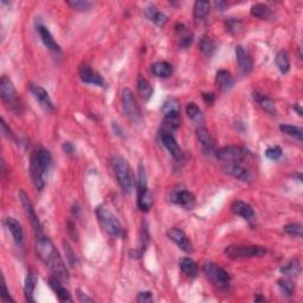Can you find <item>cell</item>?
<instances>
[{
    "instance_id": "9a60e30c",
    "label": "cell",
    "mask_w": 303,
    "mask_h": 303,
    "mask_svg": "<svg viewBox=\"0 0 303 303\" xmlns=\"http://www.w3.org/2000/svg\"><path fill=\"white\" fill-rule=\"evenodd\" d=\"M236 61L240 74L248 75V74L251 73L252 68H254V62H252L250 53H249V51L244 46H236Z\"/></svg>"
},
{
    "instance_id": "e575fe53",
    "label": "cell",
    "mask_w": 303,
    "mask_h": 303,
    "mask_svg": "<svg viewBox=\"0 0 303 303\" xmlns=\"http://www.w3.org/2000/svg\"><path fill=\"white\" fill-rule=\"evenodd\" d=\"M250 13L252 17L255 18H260V19H269L271 17V10L269 8V6H266L265 4H255L251 7Z\"/></svg>"
},
{
    "instance_id": "6da1fadb",
    "label": "cell",
    "mask_w": 303,
    "mask_h": 303,
    "mask_svg": "<svg viewBox=\"0 0 303 303\" xmlns=\"http://www.w3.org/2000/svg\"><path fill=\"white\" fill-rule=\"evenodd\" d=\"M36 251H37L38 257L51 270L52 276H56L63 283L69 282V270L51 239L47 238L44 233L36 237Z\"/></svg>"
},
{
    "instance_id": "f5cc1de1",
    "label": "cell",
    "mask_w": 303,
    "mask_h": 303,
    "mask_svg": "<svg viewBox=\"0 0 303 303\" xmlns=\"http://www.w3.org/2000/svg\"><path fill=\"white\" fill-rule=\"evenodd\" d=\"M203 99L206 103H212L213 101H215V95H213L212 93L203 94Z\"/></svg>"
},
{
    "instance_id": "d4e9b609",
    "label": "cell",
    "mask_w": 303,
    "mask_h": 303,
    "mask_svg": "<svg viewBox=\"0 0 303 303\" xmlns=\"http://www.w3.org/2000/svg\"><path fill=\"white\" fill-rule=\"evenodd\" d=\"M252 95H254V100L256 101L257 105L260 106L264 112L268 113L270 115L277 114V108H276L275 102L270 99V97L261 93H254Z\"/></svg>"
},
{
    "instance_id": "60d3db41",
    "label": "cell",
    "mask_w": 303,
    "mask_h": 303,
    "mask_svg": "<svg viewBox=\"0 0 303 303\" xmlns=\"http://www.w3.org/2000/svg\"><path fill=\"white\" fill-rule=\"evenodd\" d=\"M283 230L289 236L296 237V238H301L302 237V225L299 224V223H290V224L283 227Z\"/></svg>"
},
{
    "instance_id": "7dc6e473",
    "label": "cell",
    "mask_w": 303,
    "mask_h": 303,
    "mask_svg": "<svg viewBox=\"0 0 303 303\" xmlns=\"http://www.w3.org/2000/svg\"><path fill=\"white\" fill-rule=\"evenodd\" d=\"M1 132H2V134H4V135L6 136V138H8V139H14L13 133H12V130L7 127V124H6L4 118H1Z\"/></svg>"
},
{
    "instance_id": "ffe728a7",
    "label": "cell",
    "mask_w": 303,
    "mask_h": 303,
    "mask_svg": "<svg viewBox=\"0 0 303 303\" xmlns=\"http://www.w3.org/2000/svg\"><path fill=\"white\" fill-rule=\"evenodd\" d=\"M49 284L50 287L52 288V290L57 294V296L59 298V300L63 302H71L73 301V299H71L69 290L67 289L63 286V282H62L59 278L56 277V276H50L49 278Z\"/></svg>"
},
{
    "instance_id": "9c48e42d",
    "label": "cell",
    "mask_w": 303,
    "mask_h": 303,
    "mask_svg": "<svg viewBox=\"0 0 303 303\" xmlns=\"http://www.w3.org/2000/svg\"><path fill=\"white\" fill-rule=\"evenodd\" d=\"M250 155V151L242 146H225L216 152L217 159L224 163H240Z\"/></svg>"
},
{
    "instance_id": "ab89813d",
    "label": "cell",
    "mask_w": 303,
    "mask_h": 303,
    "mask_svg": "<svg viewBox=\"0 0 303 303\" xmlns=\"http://www.w3.org/2000/svg\"><path fill=\"white\" fill-rule=\"evenodd\" d=\"M300 271H301V266H300V262L298 260H292L289 263H287L286 265L281 268L282 274L287 276H298Z\"/></svg>"
},
{
    "instance_id": "83f0119b",
    "label": "cell",
    "mask_w": 303,
    "mask_h": 303,
    "mask_svg": "<svg viewBox=\"0 0 303 303\" xmlns=\"http://www.w3.org/2000/svg\"><path fill=\"white\" fill-rule=\"evenodd\" d=\"M145 16H146L151 22L156 24L157 26H163L167 23V17L159 11L154 5H150L148 7L145 8Z\"/></svg>"
},
{
    "instance_id": "4dcf8cb0",
    "label": "cell",
    "mask_w": 303,
    "mask_h": 303,
    "mask_svg": "<svg viewBox=\"0 0 303 303\" xmlns=\"http://www.w3.org/2000/svg\"><path fill=\"white\" fill-rule=\"evenodd\" d=\"M210 13V2L209 1H195L194 6H193V16L197 22H201L207 14Z\"/></svg>"
},
{
    "instance_id": "44dd1931",
    "label": "cell",
    "mask_w": 303,
    "mask_h": 303,
    "mask_svg": "<svg viewBox=\"0 0 303 303\" xmlns=\"http://www.w3.org/2000/svg\"><path fill=\"white\" fill-rule=\"evenodd\" d=\"M172 201L183 207H192L194 204V195L187 189H178L172 194Z\"/></svg>"
},
{
    "instance_id": "f907efd6",
    "label": "cell",
    "mask_w": 303,
    "mask_h": 303,
    "mask_svg": "<svg viewBox=\"0 0 303 303\" xmlns=\"http://www.w3.org/2000/svg\"><path fill=\"white\" fill-rule=\"evenodd\" d=\"M63 150H64L65 153L71 154V153H74V151H75V147H74V145L71 144V142L68 141L63 145Z\"/></svg>"
},
{
    "instance_id": "b9f144b4",
    "label": "cell",
    "mask_w": 303,
    "mask_h": 303,
    "mask_svg": "<svg viewBox=\"0 0 303 303\" xmlns=\"http://www.w3.org/2000/svg\"><path fill=\"white\" fill-rule=\"evenodd\" d=\"M67 4L77 11H89L93 7V2L88 0H71V1H67Z\"/></svg>"
},
{
    "instance_id": "c3c4849f",
    "label": "cell",
    "mask_w": 303,
    "mask_h": 303,
    "mask_svg": "<svg viewBox=\"0 0 303 303\" xmlns=\"http://www.w3.org/2000/svg\"><path fill=\"white\" fill-rule=\"evenodd\" d=\"M64 250H65V254H67V256H68V260H69V263L73 264L76 256H75V254H74V251L71 250L70 245L65 242H64Z\"/></svg>"
},
{
    "instance_id": "52a82bcc",
    "label": "cell",
    "mask_w": 303,
    "mask_h": 303,
    "mask_svg": "<svg viewBox=\"0 0 303 303\" xmlns=\"http://www.w3.org/2000/svg\"><path fill=\"white\" fill-rule=\"evenodd\" d=\"M0 95H1L2 102H4L11 111L19 114L22 105H20L19 102L18 93L16 88H14L13 83L6 76H2L1 79H0Z\"/></svg>"
},
{
    "instance_id": "ee69618b",
    "label": "cell",
    "mask_w": 303,
    "mask_h": 303,
    "mask_svg": "<svg viewBox=\"0 0 303 303\" xmlns=\"http://www.w3.org/2000/svg\"><path fill=\"white\" fill-rule=\"evenodd\" d=\"M162 112H163V114H167V113L180 112L179 102H178L175 99H168L165 103H163Z\"/></svg>"
},
{
    "instance_id": "db71d44e",
    "label": "cell",
    "mask_w": 303,
    "mask_h": 303,
    "mask_svg": "<svg viewBox=\"0 0 303 303\" xmlns=\"http://www.w3.org/2000/svg\"><path fill=\"white\" fill-rule=\"evenodd\" d=\"M215 4H216L217 7H218L219 11H224L225 6H227V2H224V1H216Z\"/></svg>"
},
{
    "instance_id": "7bdbcfd3",
    "label": "cell",
    "mask_w": 303,
    "mask_h": 303,
    "mask_svg": "<svg viewBox=\"0 0 303 303\" xmlns=\"http://www.w3.org/2000/svg\"><path fill=\"white\" fill-rule=\"evenodd\" d=\"M278 287H280L282 293L286 294L287 296H292L294 292H295V284L290 280H288V278H281L278 281Z\"/></svg>"
},
{
    "instance_id": "bcb514c9",
    "label": "cell",
    "mask_w": 303,
    "mask_h": 303,
    "mask_svg": "<svg viewBox=\"0 0 303 303\" xmlns=\"http://www.w3.org/2000/svg\"><path fill=\"white\" fill-rule=\"evenodd\" d=\"M136 301L139 303H151L153 302V295H152L151 292H141L139 293Z\"/></svg>"
},
{
    "instance_id": "d6986e66",
    "label": "cell",
    "mask_w": 303,
    "mask_h": 303,
    "mask_svg": "<svg viewBox=\"0 0 303 303\" xmlns=\"http://www.w3.org/2000/svg\"><path fill=\"white\" fill-rule=\"evenodd\" d=\"M197 138L199 142H200L204 153L212 154L213 152H215V142H213V139L212 136H211L210 132L205 128V127H198Z\"/></svg>"
},
{
    "instance_id": "4316f807",
    "label": "cell",
    "mask_w": 303,
    "mask_h": 303,
    "mask_svg": "<svg viewBox=\"0 0 303 303\" xmlns=\"http://www.w3.org/2000/svg\"><path fill=\"white\" fill-rule=\"evenodd\" d=\"M231 209H232L234 215L242 217L244 219H251L255 216L254 209L251 207V205L245 203V201L236 200L232 204V206H231Z\"/></svg>"
},
{
    "instance_id": "d6a6232c",
    "label": "cell",
    "mask_w": 303,
    "mask_h": 303,
    "mask_svg": "<svg viewBox=\"0 0 303 303\" xmlns=\"http://www.w3.org/2000/svg\"><path fill=\"white\" fill-rule=\"evenodd\" d=\"M276 65L282 74H288L290 70V58L287 51H280L275 58Z\"/></svg>"
},
{
    "instance_id": "836d02e7",
    "label": "cell",
    "mask_w": 303,
    "mask_h": 303,
    "mask_svg": "<svg viewBox=\"0 0 303 303\" xmlns=\"http://www.w3.org/2000/svg\"><path fill=\"white\" fill-rule=\"evenodd\" d=\"M177 34L178 37H179V46L183 47V49H186L192 44L193 40V36L187 31L186 28L184 25H177Z\"/></svg>"
},
{
    "instance_id": "f546056e",
    "label": "cell",
    "mask_w": 303,
    "mask_h": 303,
    "mask_svg": "<svg viewBox=\"0 0 303 303\" xmlns=\"http://www.w3.org/2000/svg\"><path fill=\"white\" fill-rule=\"evenodd\" d=\"M180 269L187 277L194 278L198 275V266L194 261L189 257H185L180 261Z\"/></svg>"
},
{
    "instance_id": "4fadbf2b",
    "label": "cell",
    "mask_w": 303,
    "mask_h": 303,
    "mask_svg": "<svg viewBox=\"0 0 303 303\" xmlns=\"http://www.w3.org/2000/svg\"><path fill=\"white\" fill-rule=\"evenodd\" d=\"M78 75H79V78H81L84 83L97 85V87H101V88L106 87V82H105V79L102 78V76H101L97 71H95L93 68L89 67V65L87 64H83L79 67Z\"/></svg>"
},
{
    "instance_id": "ac0fdd59",
    "label": "cell",
    "mask_w": 303,
    "mask_h": 303,
    "mask_svg": "<svg viewBox=\"0 0 303 303\" xmlns=\"http://www.w3.org/2000/svg\"><path fill=\"white\" fill-rule=\"evenodd\" d=\"M225 172L227 174L232 175L233 178L238 179L240 181H250L251 180V173L248 168L242 166V163H225Z\"/></svg>"
},
{
    "instance_id": "681fc988",
    "label": "cell",
    "mask_w": 303,
    "mask_h": 303,
    "mask_svg": "<svg viewBox=\"0 0 303 303\" xmlns=\"http://www.w3.org/2000/svg\"><path fill=\"white\" fill-rule=\"evenodd\" d=\"M1 300H2V302H10V301H13V299H12L10 294H8V290H7V288H6V284H5V283L2 284Z\"/></svg>"
},
{
    "instance_id": "e0dca14e",
    "label": "cell",
    "mask_w": 303,
    "mask_h": 303,
    "mask_svg": "<svg viewBox=\"0 0 303 303\" xmlns=\"http://www.w3.org/2000/svg\"><path fill=\"white\" fill-rule=\"evenodd\" d=\"M5 227L10 231L12 234V238L16 242L17 245H23L24 243V231L22 227V224L17 221L13 217H7L5 219Z\"/></svg>"
},
{
    "instance_id": "d590c367",
    "label": "cell",
    "mask_w": 303,
    "mask_h": 303,
    "mask_svg": "<svg viewBox=\"0 0 303 303\" xmlns=\"http://www.w3.org/2000/svg\"><path fill=\"white\" fill-rule=\"evenodd\" d=\"M199 47H200V51L203 52L206 57H211L216 51V43L211 37L204 36L200 39V43H199Z\"/></svg>"
},
{
    "instance_id": "7a4b0ae2",
    "label": "cell",
    "mask_w": 303,
    "mask_h": 303,
    "mask_svg": "<svg viewBox=\"0 0 303 303\" xmlns=\"http://www.w3.org/2000/svg\"><path fill=\"white\" fill-rule=\"evenodd\" d=\"M51 165L52 156L46 148L39 147L32 152L31 161H30V174H31L32 183L35 184L38 191H41L45 186V175Z\"/></svg>"
},
{
    "instance_id": "74e56055",
    "label": "cell",
    "mask_w": 303,
    "mask_h": 303,
    "mask_svg": "<svg viewBox=\"0 0 303 303\" xmlns=\"http://www.w3.org/2000/svg\"><path fill=\"white\" fill-rule=\"evenodd\" d=\"M225 28L227 31L231 35H238L244 29V24L240 19H236V18H228L225 22Z\"/></svg>"
},
{
    "instance_id": "cb8c5ba5",
    "label": "cell",
    "mask_w": 303,
    "mask_h": 303,
    "mask_svg": "<svg viewBox=\"0 0 303 303\" xmlns=\"http://www.w3.org/2000/svg\"><path fill=\"white\" fill-rule=\"evenodd\" d=\"M180 115L179 112L174 113H167L163 116L162 121V129L163 132L173 133L174 130H177L180 127Z\"/></svg>"
},
{
    "instance_id": "3957f363",
    "label": "cell",
    "mask_w": 303,
    "mask_h": 303,
    "mask_svg": "<svg viewBox=\"0 0 303 303\" xmlns=\"http://www.w3.org/2000/svg\"><path fill=\"white\" fill-rule=\"evenodd\" d=\"M112 168L121 189L126 193H132L135 186L134 174L127 160L115 156L112 159Z\"/></svg>"
},
{
    "instance_id": "816d5d0a",
    "label": "cell",
    "mask_w": 303,
    "mask_h": 303,
    "mask_svg": "<svg viewBox=\"0 0 303 303\" xmlns=\"http://www.w3.org/2000/svg\"><path fill=\"white\" fill-rule=\"evenodd\" d=\"M78 300L81 302H93L94 300L91 298H89V296L85 295V294H83L82 292H78Z\"/></svg>"
},
{
    "instance_id": "8fae6325",
    "label": "cell",
    "mask_w": 303,
    "mask_h": 303,
    "mask_svg": "<svg viewBox=\"0 0 303 303\" xmlns=\"http://www.w3.org/2000/svg\"><path fill=\"white\" fill-rule=\"evenodd\" d=\"M19 199H20V203H22L23 207H24V211H25V215L30 221V224H31V227H34L36 237L39 236V234H43V230H41L39 219H38V216H37V213H36L34 205H32L31 200H30V198L28 197V194H26L24 191H20Z\"/></svg>"
},
{
    "instance_id": "11a10c76",
    "label": "cell",
    "mask_w": 303,
    "mask_h": 303,
    "mask_svg": "<svg viewBox=\"0 0 303 303\" xmlns=\"http://www.w3.org/2000/svg\"><path fill=\"white\" fill-rule=\"evenodd\" d=\"M295 109L299 112V115H302V111L301 108H300V106H295Z\"/></svg>"
},
{
    "instance_id": "484cf974",
    "label": "cell",
    "mask_w": 303,
    "mask_h": 303,
    "mask_svg": "<svg viewBox=\"0 0 303 303\" xmlns=\"http://www.w3.org/2000/svg\"><path fill=\"white\" fill-rule=\"evenodd\" d=\"M216 83L223 91H228L233 87V77L227 70H219L216 74Z\"/></svg>"
},
{
    "instance_id": "8d00e7d4",
    "label": "cell",
    "mask_w": 303,
    "mask_h": 303,
    "mask_svg": "<svg viewBox=\"0 0 303 303\" xmlns=\"http://www.w3.org/2000/svg\"><path fill=\"white\" fill-rule=\"evenodd\" d=\"M280 129L283 134L292 136V138L296 139V140L299 141L303 140V132L298 126H293V124H281Z\"/></svg>"
},
{
    "instance_id": "30bf717a",
    "label": "cell",
    "mask_w": 303,
    "mask_h": 303,
    "mask_svg": "<svg viewBox=\"0 0 303 303\" xmlns=\"http://www.w3.org/2000/svg\"><path fill=\"white\" fill-rule=\"evenodd\" d=\"M122 108L130 120L139 121L141 118V111L138 105V101H136L133 91L128 88H124L122 90Z\"/></svg>"
},
{
    "instance_id": "f1b7e54d",
    "label": "cell",
    "mask_w": 303,
    "mask_h": 303,
    "mask_svg": "<svg viewBox=\"0 0 303 303\" xmlns=\"http://www.w3.org/2000/svg\"><path fill=\"white\" fill-rule=\"evenodd\" d=\"M152 74L156 77H161V78H166L169 77L173 73V68L168 62H156V63L152 64L151 67Z\"/></svg>"
},
{
    "instance_id": "5b68a950",
    "label": "cell",
    "mask_w": 303,
    "mask_h": 303,
    "mask_svg": "<svg viewBox=\"0 0 303 303\" xmlns=\"http://www.w3.org/2000/svg\"><path fill=\"white\" fill-rule=\"evenodd\" d=\"M224 254L232 260H245L263 257L266 254V249L261 245H228L225 248Z\"/></svg>"
},
{
    "instance_id": "ba28073f",
    "label": "cell",
    "mask_w": 303,
    "mask_h": 303,
    "mask_svg": "<svg viewBox=\"0 0 303 303\" xmlns=\"http://www.w3.org/2000/svg\"><path fill=\"white\" fill-rule=\"evenodd\" d=\"M138 205L140 210L145 212L150 211L153 206V195L148 191L147 174L142 165H139L138 173Z\"/></svg>"
},
{
    "instance_id": "603a6c76",
    "label": "cell",
    "mask_w": 303,
    "mask_h": 303,
    "mask_svg": "<svg viewBox=\"0 0 303 303\" xmlns=\"http://www.w3.org/2000/svg\"><path fill=\"white\" fill-rule=\"evenodd\" d=\"M38 34L40 36V39L44 43V45H45L47 49L51 50L53 52H61V47L57 43H56V40L53 39L51 32H50V30L46 28V26L44 25H39L38 26Z\"/></svg>"
},
{
    "instance_id": "1f68e13d",
    "label": "cell",
    "mask_w": 303,
    "mask_h": 303,
    "mask_svg": "<svg viewBox=\"0 0 303 303\" xmlns=\"http://www.w3.org/2000/svg\"><path fill=\"white\" fill-rule=\"evenodd\" d=\"M136 85H138V91L142 99L146 101L150 100L152 95H153V87L151 85V83L144 76H139Z\"/></svg>"
},
{
    "instance_id": "8992f818",
    "label": "cell",
    "mask_w": 303,
    "mask_h": 303,
    "mask_svg": "<svg viewBox=\"0 0 303 303\" xmlns=\"http://www.w3.org/2000/svg\"><path fill=\"white\" fill-rule=\"evenodd\" d=\"M204 274L219 289H227L231 284V276L218 264L209 262L203 266Z\"/></svg>"
},
{
    "instance_id": "5bb4252c",
    "label": "cell",
    "mask_w": 303,
    "mask_h": 303,
    "mask_svg": "<svg viewBox=\"0 0 303 303\" xmlns=\"http://www.w3.org/2000/svg\"><path fill=\"white\" fill-rule=\"evenodd\" d=\"M30 91L34 95V97L39 103L41 108L47 113H52L55 111V106H53L51 99H50L49 93L44 89L43 87L37 84H31L30 85Z\"/></svg>"
},
{
    "instance_id": "f35d334b",
    "label": "cell",
    "mask_w": 303,
    "mask_h": 303,
    "mask_svg": "<svg viewBox=\"0 0 303 303\" xmlns=\"http://www.w3.org/2000/svg\"><path fill=\"white\" fill-rule=\"evenodd\" d=\"M186 114L194 122L199 123L203 121V113H201L200 108L195 103L191 102L186 106Z\"/></svg>"
},
{
    "instance_id": "7402d4cb",
    "label": "cell",
    "mask_w": 303,
    "mask_h": 303,
    "mask_svg": "<svg viewBox=\"0 0 303 303\" xmlns=\"http://www.w3.org/2000/svg\"><path fill=\"white\" fill-rule=\"evenodd\" d=\"M38 276L35 271H29L25 278V284H24V295H25V300L28 302H35L34 293L37 286Z\"/></svg>"
},
{
    "instance_id": "2e32d148",
    "label": "cell",
    "mask_w": 303,
    "mask_h": 303,
    "mask_svg": "<svg viewBox=\"0 0 303 303\" xmlns=\"http://www.w3.org/2000/svg\"><path fill=\"white\" fill-rule=\"evenodd\" d=\"M160 140H161V144L166 147V150L169 152V154H171L174 159H179L181 156V150L172 133L161 130V132H160Z\"/></svg>"
},
{
    "instance_id": "f6af8a7d",
    "label": "cell",
    "mask_w": 303,
    "mask_h": 303,
    "mask_svg": "<svg viewBox=\"0 0 303 303\" xmlns=\"http://www.w3.org/2000/svg\"><path fill=\"white\" fill-rule=\"evenodd\" d=\"M265 156L270 160H278L282 156V148L280 146L270 147L265 151Z\"/></svg>"
},
{
    "instance_id": "277c9868",
    "label": "cell",
    "mask_w": 303,
    "mask_h": 303,
    "mask_svg": "<svg viewBox=\"0 0 303 303\" xmlns=\"http://www.w3.org/2000/svg\"><path fill=\"white\" fill-rule=\"evenodd\" d=\"M97 218L102 227L109 236L112 237H124V228L116 216L112 212L111 210L107 209L106 206H101L96 211Z\"/></svg>"
},
{
    "instance_id": "7c38bea8",
    "label": "cell",
    "mask_w": 303,
    "mask_h": 303,
    "mask_svg": "<svg viewBox=\"0 0 303 303\" xmlns=\"http://www.w3.org/2000/svg\"><path fill=\"white\" fill-rule=\"evenodd\" d=\"M167 237L172 242H174L178 245V248L185 251L186 254H192L193 252V245L191 240L187 238V236L183 230L177 227H172L167 231Z\"/></svg>"
}]
</instances>
